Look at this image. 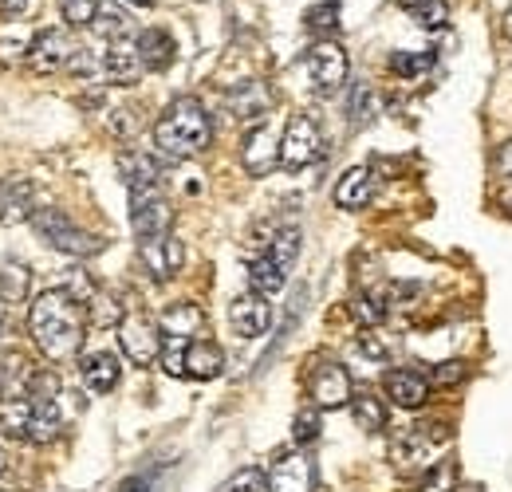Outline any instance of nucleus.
Segmentation results:
<instances>
[{"label":"nucleus","mask_w":512,"mask_h":492,"mask_svg":"<svg viewBox=\"0 0 512 492\" xmlns=\"http://www.w3.org/2000/svg\"><path fill=\"white\" fill-rule=\"evenodd\" d=\"M83 304H75L64 288H48L36 296V304L28 308V331L36 339V347L44 351V359L67 363L79 355L83 347Z\"/></svg>","instance_id":"f257e3e1"},{"label":"nucleus","mask_w":512,"mask_h":492,"mask_svg":"<svg viewBox=\"0 0 512 492\" xmlns=\"http://www.w3.org/2000/svg\"><path fill=\"white\" fill-rule=\"evenodd\" d=\"M154 142L166 158H197L209 142H213V123H209V111L201 107V99L193 95H182L174 99L162 119L154 123Z\"/></svg>","instance_id":"f03ea898"},{"label":"nucleus","mask_w":512,"mask_h":492,"mask_svg":"<svg viewBox=\"0 0 512 492\" xmlns=\"http://www.w3.org/2000/svg\"><path fill=\"white\" fill-rule=\"evenodd\" d=\"M300 256V229L288 225V229H276L268 248L249 264V284L260 296H276L284 284H288V272Z\"/></svg>","instance_id":"7ed1b4c3"},{"label":"nucleus","mask_w":512,"mask_h":492,"mask_svg":"<svg viewBox=\"0 0 512 492\" xmlns=\"http://www.w3.org/2000/svg\"><path fill=\"white\" fill-rule=\"evenodd\" d=\"M32 229H36L40 241H48L56 252H67V256H95V252H103V237L79 229L64 209H36Z\"/></svg>","instance_id":"20e7f679"},{"label":"nucleus","mask_w":512,"mask_h":492,"mask_svg":"<svg viewBox=\"0 0 512 492\" xmlns=\"http://www.w3.org/2000/svg\"><path fill=\"white\" fill-rule=\"evenodd\" d=\"M28 406H32V426H28V441H36V445H48V441H56V433H60V406H56V398H60V378L52 374V370H36L32 378H28Z\"/></svg>","instance_id":"39448f33"},{"label":"nucleus","mask_w":512,"mask_h":492,"mask_svg":"<svg viewBox=\"0 0 512 492\" xmlns=\"http://www.w3.org/2000/svg\"><path fill=\"white\" fill-rule=\"evenodd\" d=\"M130 225H134L138 241L170 237L174 209H170V197L162 193V185H154V189H134V193H130Z\"/></svg>","instance_id":"423d86ee"},{"label":"nucleus","mask_w":512,"mask_h":492,"mask_svg":"<svg viewBox=\"0 0 512 492\" xmlns=\"http://www.w3.org/2000/svg\"><path fill=\"white\" fill-rule=\"evenodd\" d=\"M323 154V134L312 115H292L288 130L280 138V162L284 170H304L312 162H320Z\"/></svg>","instance_id":"0eeeda50"},{"label":"nucleus","mask_w":512,"mask_h":492,"mask_svg":"<svg viewBox=\"0 0 512 492\" xmlns=\"http://www.w3.org/2000/svg\"><path fill=\"white\" fill-rule=\"evenodd\" d=\"M308 398L320 406V410H339V406H347L351 398H355V390H351V374L343 370V363H335V359H316L312 370H308Z\"/></svg>","instance_id":"6e6552de"},{"label":"nucleus","mask_w":512,"mask_h":492,"mask_svg":"<svg viewBox=\"0 0 512 492\" xmlns=\"http://www.w3.org/2000/svg\"><path fill=\"white\" fill-rule=\"evenodd\" d=\"M446 441H449L446 426H414V430H406L394 441V465H398L402 473L434 469L438 461H430V457H434V449L446 445Z\"/></svg>","instance_id":"1a4fd4ad"},{"label":"nucleus","mask_w":512,"mask_h":492,"mask_svg":"<svg viewBox=\"0 0 512 492\" xmlns=\"http://www.w3.org/2000/svg\"><path fill=\"white\" fill-rule=\"evenodd\" d=\"M119 343H123L130 363H138V367H150L154 359H162V335H158L154 319H146L138 311L119 323Z\"/></svg>","instance_id":"9d476101"},{"label":"nucleus","mask_w":512,"mask_h":492,"mask_svg":"<svg viewBox=\"0 0 512 492\" xmlns=\"http://www.w3.org/2000/svg\"><path fill=\"white\" fill-rule=\"evenodd\" d=\"M268 492H316V465L308 453H280L268 465Z\"/></svg>","instance_id":"9b49d317"},{"label":"nucleus","mask_w":512,"mask_h":492,"mask_svg":"<svg viewBox=\"0 0 512 492\" xmlns=\"http://www.w3.org/2000/svg\"><path fill=\"white\" fill-rule=\"evenodd\" d=\"M304 67H308V75H312V83L320 87V91H335L343 79H347V52L339 48V44H331V40H323L316 48H308V56H304Z\"/></svg>","instance_id":"f8f14e48"},{"label":"nucleus","mask_w":512,"mask_h":492,"mask_svg":"<svg viewBox=\"0 0 512 492\" xmlns=\"http://www.w3.org/2000/svg\"><path fill=\"white\" fill-rule=\"evenodd\" d=\"M71 56H75V44H71V36H67L64 28H44V32H36V40H32L28 63H32V71L52 75V71L67 67Z\"/></svg>","instance_id":"ddd939ff"},{"label":"nucleus","mask_w":512,"mask_h":492,"mask_svg":"<svg viewBox=\"0 0 512 492\" xmlns=\"http://www.w3.org/2000/svg\"><path fill=\"white\" fill-rule=\"evenodd\" d=\"M229 323H233V331L241 339H260L272 327V304H268V296H260V292L237 296L229 304Z\"/></svg>","instance_id":"4468645a"},{"label":"nucleus","mask_w":512,"mask_h":492,"mask_svg":"<svg viewBox=\"0 0 512 492\" xmlns=\"http://www.w3.org/2000/svg\"><path fill=\"white\" fill-rule=\"evenodd\" d=\"M280 162V138L268 123L253 126L245 134V146H241V166L253 174V178H264L272 166Z\"/></svg>","instance_id":"2eb2a0df"},{"label":"nucleus","mask_w":512,"mask_h":492,"mask_svg":"<svg viewBox=\"0 0 512 492\" xmlns=\"http://www.w3.org/2000/svg\"><path fill=\"white\" fill-rule=\"evenodd\" d=\"M182 241H174V237H154V241H138V260H142V268L154 276V280H170V276H178V268H182Z\"/></svg>","instance_id":"dca6fc26"},{"label":"nucleus","mask_w":512,"mask_h":492,"mask_svg":"<svg viewBox=\"0 0 512 492\" xmlns=\"http://www.w3.org/2000/svg\"><path fill=\"white\" fill-rule=\"evenodd\" d=\"M36 217V189L28 178H4L0 182V225H20Z\"/></svg>","instance_id":"f3484780"},{"label":"nucleus","mask_w":512,"mask_h":492,"mask_svg":"<svg viewBox=\"0 0 512 492\" xmlns=\"http://www.w3.org/2000/svg\"><path fill=\"white\" fill-rule=\"evenodd\" d=\"M142 71H146V63H142L138 44H130V40H115V44H107V52H103V75H107L111 83L130 87V83H138V75H142Z\"/></svg>","instance_id":"a211bd4d"},{"label":"nucleus","mask_w":512,"mask_h":492,"mask_svg":"<svg viewBox=\"0 0 512 492\" xmlns=\"http://www.w3.org/2000/svg\"><path fill=\"white\" fill-rule=\"evenodd\" d=\"M390 402H398L402 410H418L426 398H430V382L418 374V370H390L383 378Z\"/></svg>","instance_id":"6ab92c4d"},{"label":"nucleus","mask_w":512,"mask_h":492,"mask_svg":"<svg viewBox=\"0 0 512 492\" xmlns=\"http://www.w3.org/2000/svg\"><path fill=\"white\" fill-rule=\"evenodd\" d=\"M371 197H375V174H371L367 166L347 170V174L339 178V185H335V205H339V209H367Z\"/></svg>","instance_id":"aec40b11"},{"label":"nucleus","mask_w":512,"mask_h":492,"mask_svg":"<svg viewBox=\"0 0 512 492\" xmlns=\"http://www.w3.org/2000/svg\"><path fill=\"white\" fill-rule=\"evenodd\" d=\"M229 107H233V115L241 119V123H260L264 115H268V107H272V91L264 87V83H241L233 95H229Z\"/></svg>","instance_id":"412c9836"},{"label":"nucleus","mask_w":512,"mask_h":492,"mask_svg":"<svg viewBox=\"0 0 512 492\" xmlns=\"http://www.w3.org/2000/svg\"><path fill=\"white\" fill-rule=\"evenodd\" d=\"M79 374H83V382L95 390V394H107V390H115L119 386V359L111 355V351H91V355H83V363H79Z\"/></svg>","instance_id":"4be33fe9"},{"label":"nucleus","mask_w":512,"mask_h":492,"mask_svg":"<svg viewBox=\"0 0 512 492\" xmlns=\"http://www.w3.org/2000/svg\"><path fill=\"white\" fill-rule=\"evenodd\" d=\"M119 178L134 193V189H154V185L162 182V170H158V162L146 150H123L119 154Z\"/></svg>","instance_id":"5701e85b"},{"label":"nucleus","mask_w":512,"mask_h":492,"mask_svg":"<svg viewBox=\"0 0 512 492\" xmlns=\"http://www.w3.org/2000/svg\"><path fill=\"white\" fill-rule=\"evenodd\" d=\"M221 370H225V355H221L217 343H209V339H193L190 347H186V374H190V378L209 382V378H217Z\"/></svg>","instance_id":"b1692460"},{"label":"nucleus","mask_w":512,"mask_h":492,"mask_svg":"<svg viewBox=\"0 0 512 492\" xmlns=\"http://www.w3.org/2000/svg\"><path fill=\"white\" fill-rule=\"evenodd\" d=\"M138 52H142L146 71H166V67L174 63L178 44H174V36H170V32H162V28H146V32L138 36Z\"/></svg>","instance_id":"393cba45"},{"label":"nucleus","mask_w":512,"mask_h":492,"mask_svg":"<svg viewBox=\"0 0 512 492\" xmlns=\"http://www.w3.org/2000/svg\"><path fill=\"white\" fill-rule=\"evenodd\" d=\"M205 327V311L197 308V304H170L166 315H162V331H166V339H190Z\"/></svg>","instance_id":"a878e982"},{"label":"nucleus","mask_w":512,"mask_h":492,"mask_svg":"<svg viewBox=\"0 0 512 492\" xmlns=\"http://www.w3.org/2000/svg\"><path fill=\"white\" fill-rule=\"evenodd\" d=\"M32 32H28V24H20V20H8L4 28H0V63L4 67H12V63H20L28 52H32Z\"/></svg>","instance_id":"bb28decb"},{"label":"nucleus","mask_w":512,"mask_h":492,"mask_svg":"<svg viewBox=\"0 0 512 492\" xmlns=\"http://www.w3.org/2000/svg\"><path fill=\"white\" fill-rule=\"evenodd\" d=\"M28 284H32V272L20 260H0V300L4 304H20L28 296Z\"/></svg>","instance_id":"cd10ccee"},{"label":"nucleus","mask_w":512,"mask_h":492,"mask_svg":"<svg viewBox=\"0 0 512 492\" xmlns=\"http://www.w3.org/2000/svg\"><path fill=\"white\" fill-rule=\"evenodd\" d=\"M402 12H410V20L418 28H446L449 20V8L446 0H398Z\"/></svg>","instance_id":"c85d7f7f"},{"label":"nucleus","mask_w":512,"mask_h":492,"mask_svg":"<svg viewBox=\"0 0 512 492\" xmlns=\"http://www.w3.org/2000/svg\"><path fill=\"white\" fill-rule=\"evenodd\" d=\"M351 414H355L359 430H367V433L386 430V406H383V398H375V394H355V398H351Z\"/></svg>","instance_id":"c756f323"},{"label":"nucleus","mask_w":512,"mask_h":492,"mask_svg":"<svg viewBox=\"0 0 512 492\" xmlns=\"http://www.w3.org/2000/svg\"><path fill=\"white\" fill-rule=\"evenodd\" d=\"M103 40H127V28H130V20H127V12L123 8H115V4H99V12H95V24H91Z\"/></svg>","instance_id":"7c9ffc66"},{"label":"nucleus","mask_w":512,"mask_h":492,"mask_svg":"<svg viewBox=\"0 0 512 492\" xmlns=\"http://www.w3.org/2000/svg\"><path fill=\"white\" fill-rule=\"evenodd\" d=\"M0 426L8 433H16V437H28V426H32V406H28V398L4 402V406H0Z\"/></svg>","instance_id":"2f4dec72"},{"label":"nucleus","mask_w":512,"mask_h":492,"mask_svg":"<svg viewBox=\"0 0 512 492\" xmlns=\"http://www.w3.org/2000/svg\"><path fill=\"white\" fill-rule=\"evenodd\" d=\"M430 67H434V52H398V56H390V71L402 75V79H418Z\"/></svg>","instance_id":"473e14b6"},{"label":"nucleus","mask_w":512,"mask_h":492,"mask_svg":"<svg viewBox=\"0 0 512 492\" xmlns=\"http://www.w3.org/2000/svg\"><path fill=\"white\" fill-rule=\"evenodd\" d=\"M339 0H320V4H312L308 12H304V24L312 28V32H331L335 24H339Z\"/></svg>","instance_id":"72a5a7b5"},{"label":"nucleus","mask_w":512,"mask_h":492,"mask_svg":"<svg viewBox=\"0 0 512 492\" xmlns=\"http://www.w3.org/2000/svg\"><path fill=\"white\" fill-rule=\"evenodd\" d=\"M355 315H359L367 327H375V323L386 319V300L379 292H359V296H355Z\"/></svg>","instance_id":"f704fd0d"},{"label":"nucleus","mask_w":512,"mask_h":492,"mask_svg":"<svg viewBox=\"0 0 512 492\" xmlns=\"http://www.w3.org/2000/svg\"><path fill=\"white\" fill-rule=\"evenodd\" d=\"M375 119V91L367 87V83H359L355 91H351V123L363 126Z\"/></svg>","instance_id":"c9c22d12"},{"label":"nucleus","mask_w":512,"mask_h":492,"mask_svg":"<svg viewBox=\"0 0 512 492\" xmlns=\"http://www.w3.org/2000/svg\"><path fill=\"white\" fill-rule=\"evenodd\" d=\"M60 8H64V20L71 28H83V24H95L99 0H60Z\"/></svg>","instance_id":"e433bc0d"},{"label":"nucleus","mask_w":512,"mask_h":492,"mask_svg":"<svg viewBox=\"0 0 512 492\" xmlns=\"http://www.w3.org/2000/svg\"><path fill=\"white\" fill-rule=\"evenodd\" d=\"M64 292L75 300V304H83V308L95 300V284H91V276H87V272H79V268H71V272H67Z\"/></svg>","instance_id":"4c0bfd02"},{"label":"nucleus","mask_w":512,"mask_h":492,"mask_svg":"<svg viewBox=\"0 0 512 492\" xmlns=\"http://www.w3.org/2000/svg\"><path fill=\"white\" fill-rule=\"evenodd\" d=\"M292 437H296V445H312V441L320 437V406H316V410H300V414H296V422H292Z\"/></svg>","instance_id":"58836bf2"},{"label":"nucleus","mask_w":512,"mask_h":492,"mask_svg":"<svg viewBox=\"0 0 512 492\" xmlns=\"http://www.w3.org/2000/svg\"><path fill=\"white\" fill-rule=\"evenodd\" d=\"M186 347H190V339H166V347H162V370L166 374H186Z\"/></svg>","instance_id":"ea45409f"},{"label":"nucleus","mask_w":512,"mask_h":492,"mask_svg":"<svg viewBox=\"0 0 512 492\" xmlns=\"http://www.w3.org/2000/svg\"><path fill=\"white\" fill-rule=\"evenodd\" d=\"M87 308H91V323H95V327H111V323H123V319H127V315L119 311V304L107 300V296H95Z\"/></svg>","instance_id":"a19ab883"},{"label":"nucleus","mask_w":512,"mask_h":492,"mask_svg":"<svg viewBox=\"0 0 512 492\" xmlns=\"http://www.w3.org/2000/svg\"><path fill=\"white\" fill-rule=\"evenodd\" d=\"M453 481H457V469H453V461H438V465L430 469V477H426V489H422V492H449V489H453Z\"/></svg>","instance_id":"79ce46f5"},{"label":"nucleus","mask_w":512,"mask_h":492,"mask_svg":"<svg viewBox=\"0 0 512 492\" xmlns=\"http://www.w3.org/2000/svg\"><path fill=\"white\" fill-rule=\"evenodd\" d=\"M260 481H264V473H260V469H237V473H233V477H229L217 492H256L260 489Z\"/></svg>","instance_id":"37998d69"},{"label":"nucleus","mask_w":512,"mask_h":492,"mask_svg":"<svg viewBox=\"0 0 512 492\" xmlns=\"http://www.w3.org/2000/svg\"><path fill=\"white\" fill-rule=\"evenodd\" d=\"M138 126H142V119H138L130 107H123V111H115V115H111V130H115V138H130Z\"/></svg>","instance_id":"c03bdc74"},{"label":"nucleus","mask_w":512,"mask_h":492,"mask_svg":"<svg viewBox=\"0 0 512 492\" xmlns=\"http://www.w3.org/2000/svg\"><path fill=\"white\" fill-rule=\"evenodd\" d=\"M465 378V363H442V367L434 370V382L438 386H453V382H461Z\"/></svg>","instance_id":"a18cd8bd"},{"label":"nucleus","mask_w":512,"mask_h":492,"mask_svg":"<svg viewBox=\"0 0 512 492\" xmlns=\"http://www.w3.org/2000/svg\"><path fill=\"white\" fill-rule=\"evenodd\" d=\"M359 347H363V351H367L371 359H379V363L386 359V347L379 343V339H375V335H363V339H359Z\"/></svg>","instance_id":"49530a36"},{"label":"nucleus","mask_w":512,"mask_h":492,"mask_svg":"<svg viewBox=\"0 0 512 492\" xmlns=\"http://www.w3.org/2000/svg\"><path fill=\"white\" fill-rule=\"evenodd\" d=\"M493 197H497V205L512 217V178H505V182L497 185V193H493Z\"/></svg>","instance_id":"de8ad7c7"},{"label":"nucleus","mask_w":512,"mask_h":492,"mask_svg":"<svg viewBox=\"0 0 512 492\" xmlns=\"http://www.w3.org/2000/svg\"><path fill=\"white\" fill-rule=\"evenodd\" d=\"M24 8H28V0H0V16L4 20H16Z\"/></svg>","instance_id":"09e8293b"},{"label":"nucleus","mask_w":512,"mask_h":492,"mask_svg":"<svg viewBox=\"0 0 512 492\" xmlns=\"http://www.w3.org/2000/svg\"><path fill=\"white\" fill-rule=\"evenodd\" d=\"M119 492H150V485H146V477H127L119 485Z\"/></svg>","instance_id":"8fccbe9b"},{"label":"nucleus","mask_w":512,"mask_h":492,"mask_svg":"<svg viewBox=\"0 0 512 492\" xmlns=\"http://www.w3.org/2000/svg\"><path fill=\"white\" fill-rule=\"evenodd\" d=\"M505 36H509V40H512V8H509V12H505Z\"/></svg>","instance_id":"3c124183"},{"label":"nucleus","mask_w":512,"mask_h":492,"mask_svg":"<svg viewBox=\"0 0 512 492\" xmlns=\"http://www.w3.org/2000/svg\"><path fill=\"white\" fill-rule=\"evenodd\" d=\"M130 4H138V8H150V4H154V0H130Z\"/></svg>","instance_id":"603ef678"},{"label":"nucleus","mask_w":512,"mask_h":492,"mask_svg":"<svg viewBox=\"0 0 512 492\" xmlns=\"http://www.w3.org/2000/svg\"><path fill=\"white\" fill-rule=\"evenodd\" d=\"M0 473H4V449H0Z\"/></svg>","instance_id":"864d4df0"}]
</instances>
